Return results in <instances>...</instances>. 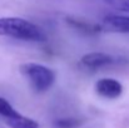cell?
<instances>
[{
	"label": "cell",
	"instance_id": "cell-1",
	"mask_svg": "<svg viewBox=\"0 0 129 128\" xmlns=\"http://www.w3.org/2000/svg\"><path fill=\"white\" fill-rule=\"evenodd\" d=\"M0 37L30 43H42L46 40V35L39 25L16 16H0Z\"/></svg>",
	"mask_w": 129,
	"mask_h": 128
},
{
	"label": "cell",
	"instance_id": "cell-5",
	"mask_svg": "<svg viewBox=\"0 0 129 128\" xmlns=\"http://www.w3.org/2000/svg\"><path fill=\"white\" fill-rule=\"evenodd\" d=\"M103 24L105 28H108L112 32L129 34V16L127 15L109 14V15L104 16Z\"/></svg>",
	"mask_w": 129,
	"mask_h": 128
},
{
	"label": "cell",
	"instance_id": "cell-4",
	"mask_svg": "<svg viewBox=\"0 0 129 128\" xmlns=\"http://www.w3.org/2000/svg\"><path fill=\"white\" fill-rule=\"evenodd\" d=\"M95 92L105 99H117L123 93V85L115 78L105 77L96 81Z\"/></svg>",
	"mask_w": 129,
	"mask_h": 128
},
{
	"label": "cell",
	"instance_id": "cell-10",
	"mask_svg": "<svg viewBox=\"0 0 129 128\" xmlns=\"http://www.w3.org/2000/svg\"><path fill=\"white\" fill-rule=\"evenodd\" d=\"M104 3L117 11L129 14V0H104Z\"/></svg>",
	"mask_w": 129,
	"mask_h": 128
},
{
	"label": "cell",
	"instance_id": "cell-2",
	"mask_svg": "<svg viewBox=\"0 0 129 128\" xmlns=\"http://www.w3.org/2000/svg\"><path fill=\"white\" fill-rule=\"evenodd\" d=\"M20 73L28 79L31 89L37 93H45L48 92L55 83L56 75L55 72L40 63L28 62L23 63L20 67Z\"/></svg>",
	"mask_w": 129,
	"mask_h": 128
},
{
	"label": "cell",
	"instance_id": "cell-7",
	"mask_svg": "<svg viewBox=\"0 0 129 128\" xmlns=\"http://www.w3.org/2000/svg\"><path fill=\"white\" fill-rule=\"evenodd\" d=\"M67 21H68L72 27H74V28H77L78 30H82V32H84V33H95V32H99V30H100V28H99L98 25L90 24V23H88V21L77 19V18H67Z\"/></svg>",
	"mask_w": 129,
	"mask_h": 128
},
{
	"label": "cell",
	"instance_id": "cell-8",
	"mask_svg": "<svg viewBox=\"0 0 129 128\" xmlns=\"http://www.w3.org/2000/svg\"><path fill=\"white\" fill-rule=\"evenodd\" d=\"M18 114L19 112L10 104V102L4 97H0V117H3L4 119H9Z\"/></svg>",
	"mask_w": 129,
	"mask_h": 128
},
{
	"label": "cell",
	"instance_id": "cell-9",
	"mask_svg": "<svg viewBox=\"0 0 129 128\" xmlns=\"http://www.w3.org/2000/svg\"><path fill=\"white\" fill-rule=\"evenodd\" d=\"M82 124V121L78 118H58L53 122L54 128H78Z\"/></svg>",
	"mask_w": 129,
	"mask_h": 128
},
{
	"label": "cell",
	"instance_id": "cell-3",
	"mask_svg": "<svg viewBox=\"0 0 129 128\" xmlns=\"http://www.w3.org/2000/svg\"><path fill=\"white\" fill-rule=\"evenodd\" d=\"M118 62V59L108 53H103V52H91V53H86L80 58V64L83 67H85L88 69H102V68H107L110 65H114Z\"/></svg>",
	"mask_w": 129,
	"mask_h": 128
},
{
	"label": "cell",
	"instance_id": "cell-6",
	"mask_svg": "<svg viewBox=\"0 0 129 128\" xmlns=\"http://www.w3.org/2000/svg\"><path fill=\"white\" fill-rule=\"evenodd\" d=\"M4 122L9 128H39V124L37 121L26 116H23L20 113L13 118L4 119Z\"/></svg>",
	"mask_w": 129,
	"mask_h": 128
}]
</instances>
